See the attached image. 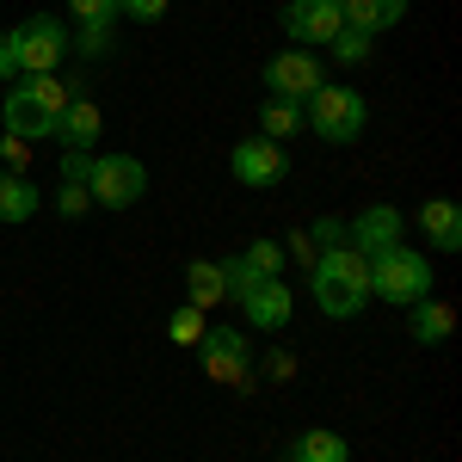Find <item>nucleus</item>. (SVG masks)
Returning <instances> with one entry per match:
<instances>
[{
  "label": "nucleus",
  "mask_w": 462,
  "mask_h": 462,
  "mask_svg": "<svg viewBox=\"0 0 462 462\" xmlns=\"http://www.w3.org/2000/svg\"><path fill=\"white\" fill-rule=\"evenodd\" d=\"M309 296H315L320 315L352 320L370 309V259L352 247H320L309 259Z\"/></svg>",
  "instance_id": "obj_1"
},
{
  "label": "nucleus",
  "mask_w": 462,
  "mask_h": 462,
  "mask_svg": "<svg viewBox=\"0 0 462 462\" xmlns=\"http://www.w3.org/2000/svg\"><path fill=\"white\" fill-rule=\"evenodd\" d=\"M74 87L62 74H25V80H13L6 87V106H0V124H6V136L13 143L32 148L37 136H56V117L69 111Z\"/></svg>",
  "instance_id": "obj_2"
},
{
  "label": "nucleus",
  "mask_w": 462,
  "mask_h": 462,
  "mask_svg": "<svg viewBox=\"0 0 462 462\" xmlns=\"http://www.w3.org/2000/svg\"><path fill=\"white\" fill-rule=\"evenodd\" d=\"M302 124L315 130L320 143H333V148H352L364 130H370V99L357 93V87H315L309 93V106H302Z\"/></svg>",
  "instance_id": "obj_3"
},
{
  "label": "nucleus",
  "mask_w": 462,
  "mask_h": 462,
  "mask_svg": "<svg viewBox=\"0 0 462 462\" xmlns=\"http://www.w3.org/2000/svg\"><path fill=\"white\" fill-rule=\"evenodd\" d=\"M370 296L376 302H394V309H413L431 296V259L420 247H389L383 259H370Z\"/></svg>",
  "instance_id": "obj_4"
},
{
  "label": "nucleus",
  "mask_w": 462,
  "mask_h": 462,
  "mask_svg": "<svg viewBox=\"0 0 462 462\" xmlns=\"http://www.w3.org/2000/svg\"><path fill=\"white\" fill-rule=\"evenodd\" d=\"M69 19L56 13H32L25 25H13V56H19V80L25 74H56L69 62Z\"/></svg>",
  "instance_id": "obj_5"
},
{
  "label": "nucleus",
  "mask_w": 462,
  "mask_h": 462,
  "mask_svg": "<svg viewBox=\"0 0 462 462\" xmlns=\"http://www.w3.org/2000/svg\"><path fill=\"white\" fill-rule=\"evenodd\" d=\"M87 198L106 204V210H130L148 198V167L136 154H93V173H87Z\"/></svg>",
  "instance_id": "obj_6"
},
{
  "label": "nucleus",
  "mask_w": 462,
  "mask_h": 462,
  "mask_svg": "<svg viewBox=\"0 0 462 462\" xmlns=\"http://www.w3.org/2000/svg\"><path fill=\"white\" fill-rule=\"evenodd\" d=\"M265 87H272V99L309 106V93H315V87H327V69H320L315 50H278V56L265 62Z\"/></svg>",
  "instance_id": "obj_7"
},
{
  "label": "nucleus",
  "mask_w": 462,
  "mask_h": 462,
  "mask_svg": "<svg viewBox=\"0 0 462 462\" xmlns=\"http://www.w3.org/2000/svg\"><path fill=\"white\" fill-rule=\"evenodd\" d=\"M198 357H204V376L210 383H247V370H253V346H247L241 327H204Z\"/></svg>",
  "instance_id": "obj_8"
},
{
  "label": "nucleus",
  "mask_w": 462,
  "mask_h": 462,
  "mask_svg": "<svg viewBox=\"0 0 462 462\" xmlns=\"http://www.w3.org/2000/svg\"><path fill=\"white\" fill-rule=\"evenodd\" d=\"M401 235H407V216L394 204H370V210H357L346 222V247L364 253V259H383L389 247H401Z\"/></svg>",
  "instance_id": "obj_9"
},
{
  "label": "nucleus",
  "mask_w": 462,
  "mask_h": 462,
  "mask_svg": "<svg viewBox=\"0 0 462 462\" xmlns=\"http://www.w3.org/2000/svg\"><path fill=\"white\" fill-rule=\"evenodd\" d=\"M228 167H235L241 185L265 191V185H284L290 179V154H284V143H272V136H247V143H235Z\"/></svg>",
  "instance_id": "obj_10"
},
{
  "label": "nucleus",
  "mask_w": 462,
  "mask_h": 462,
  "mask_svg": "<svg viewBox=\"0 0 462 462\" xmlns=\"http://www.w3.org/2000/svg\"><path fill=\"white\" fill-rule=\"evenodd\" d=\"M235 302H241V315H247L253 333H284L290 315H296V290H290L284 278H259V284L241 290Z\"/></svg>",
  "instance_id": "obj_11"
},
{
  "label": "nucleus",
  "mask_w": 462,
  "mask_h": 462,
  "mask_svg": "<svg viewBox=\"0 0 462 462\" xmlns=\"http://www.w3.org/2000/svg\"><path fill=\"white\" fill-rule=\"evenodd\" d=\"M284 32L296 37V50H320L346 32L339 0H284Z\"/></svg>",
  "instance_id": "obj_12"
},
{
  "label": "nucleus",
  "mask_w": 462,
  "mask_h": 462,
  "mask_svg": "<svg viewBox=\"0 0 462 462\" xmlns=\"http://www.w3.org/2000/svg\"><path fill=\"white\" fill-rule=\"evenodd\" d=\"M290 253L278 247V241H253L247 253H235V259H222V284H228V296H241V290H253L259 278H284Z\"/></svg>",
  "instance_id": "obj_13"
},
{
  "label": "nucleus",
  "mask_w": 462,
  "mask_h": 462,
  "mask_svg": "<svg viewBox=\"0 0 462 462\" xmlns=\"http://www.w3.org/2000/svg\"><path fill=\"white\" fill-rule=\"evenodd\" d=\"M99 136H106V111L93 106V99H80V93H74L69 111L56 117V143L74 148V154H93V143H99Z\"/></svg>",
  "instance_id": "obj_14"
},
{
  "label": "nucleus",
  "mask_w": 462,
  "mask_h": 462,
  "mask_svg": "<svg viewBox=\"0 0 462 462\" xmlns=\"http://www.w3.org/2000/svg\"><path fill=\"white\" fill-rule=\"evenodd\" d=\"M413 222H420V235H426L431 253H462V210L450 198H426Z\"/></svg>",
  "instance_id": "obj_15"
},
{
  "label": "nucleus",
  "mask_w": 462,
  "mask_h": 462,
  "mask_svg": "<svg viewBox=\"0 0 462 462\" xmlns=\"http://www.w3.org/2000/svg\"><path fill=\"white\" fill-rule=\"evenodd\" d=\"M339 19H346L352 32L383 37V32H394V25L407 19V0H339Z\"/></svg>",
  "instance_id": "obj_16"
},
{
  "label": "nucleus",
  "mask_w": 462,
  "mask_h": 462,
  "mask_svg": "<svg viewBox=\"0 0 462 462\" xmlns=\"http://www.w3.org/2000/svg\"><path fill=\"white\" fill-rule=\"evenodd\" d=\"M37 210H43V191L32 185V173H13V167H6V173H0V222L19 228V222H32Z\"/></svg>",
  "instance_id": "obj_17"
},
{
  "label": "nucleus",
  "mask_w": 462,
  "mask_h": 462,
  "mask_svg": "<svg viewBox=\"0 0 462 462\" xmlns=\"http://www.w3.org/2000/svg\"><path fill=\"white\" fill-rule=\"evenodd\" d=\"M284 462H352V444H346L339 431L315 426V431H296V438H290Z\"/></svg>",
  "instance_id": "obj_18"
},
{
  "label": "nucleus",
  "mask_w": 462,
  "mask_h": 462,
  "mask_svg": "<svg viewBox=\"0 0 462 462\" xmlns=\"http://www.w3.org/2000/svg\"><path fill=\"white\" fill-rule=\"evenodd\" d=\"M185 302H191V309H216V302H228L222 259H191V265H185Z\"/></svg>",
  "instance_id": "obj_19"
},
{
  "label": "nucleus",
  "mask_w": 462,
  "mask_h": 462,
  "mask_svg": "<svg viewBox=\"0 0 462 462\" xmlns=\"http://www.w3.org/2000/svg\"><path fill=\"white\" fill-rule=\"evenodd\" d=\"M407 333H413L420 346L438 352V346L457 333V309H450V302H438V296H426V302H413V327H407Z\"/></svg>",
  "instance_id": "obj_20"
},
{
  "label": "nucleus",
  "mask_w": 462,
  "mask_h": 462,
  "mask_svg": "<svg viewBox=\"0 0 462 462\" xmlns=\"http://www.w3.org/2000/svg\"><path fill=\"white\" fill-rule=\"evenodd\" d=\"M309 124H302V106H290V99H265L259 106V136H272V143H290V136H302Z\"/></svg>",
  "instance_id": "obj_21"
},
{
  "label": "nucleus",
  "mask_w": 462,
  "mask_h": 462,
  "mask_svg": "<svg viewBox=\"0 0 462 462\" xmlns=\"http://www.w3.org/2000/svg\"><path fill=\"white\" fill-rule=\"evenodd\" d=\"M111 50H117V25H74L69 56H80V62H106Z\"/></svg>",
  "instance_id": "obj_22"
},
{
  "label": "nucleus",
  "mask_w": 462,
  "mask_h": 462,
  "mask_svg": "<svg viewBox=\"0 0 462 462\" xmlns=\"http://www.w3.org/2000/svg\"><path fill=\"white\" fill-rule=\"evenodd\" d=\"M327 56H333L339 69H364V62L376 56V37H370V32H352V25H346V32L327 43Z\"/></svg>",
  "instance_id": "obj_23"
},
{
  "label": "nucleus",
  "mask_w": 462,
  "mask_h": 462,
  "mask_svg": "<svg viewBox=\"0 0 462 462\" xmlns=\"http://www.w3.org/2000/svg\"><path fill=\"white\" fill-rule=\"evenodd\" d=\"M167 339H173V346H198V339H204V309L179 302L173 315H167Z\"/></svg>",
  "instance_id": "obj_24"
},
{
  "label": "nucleus",
  "mask_w": 462,
  "mask_h": 462,
  "mask_svg": "<svg viewBox=\"0 0 462 462\" xmlns=\"http://www.w3.org/2000/svg\"><path fill=\"white\" fill-rule=\"evenodd\" d=\"M69 13H74V25H117L124 19L117 0H69Z\"/></svg>",
  "instance_id": "obj_25"
},
{
  "label": "nucleus",
  "mask_w": 462,
  "mask_h": 462,
  "mask_svg": "<svg viewBox=\"0 0 462 462\" xmlns=\"http://www.w3.org/2000/svg\"><path fill=\"white\" fill-rule=\"evenodd\" d=\"M309 241H315V253L320 247H346V216H320L315 228H309Z\"/></svg>",
  "instance_id": "obj_26"
},
{
  "label": "nucleus",
  "mask_w": 462,
  "mask_h": 462,
  "mask_svg": "<svg viewBox=\"0 0 462 462\" xmlns=\"http://www.w3.org/2000/svg\"><path fill=\"white\" fill-rule=\"evenodd\" d=\"M56 210H62V216H87V210H93L87 185H62V191H56Z\"/></svg>",
  "instance_id": "obj_27"
},
{
  "label": "nucleus",
  "mask_w": 462,
  "mask_h": 462,
  "mask_svg": "<svg viewBox=\"0 0 462 462\" xmlns=\"http://www.w3.org/2000/svg\"><path fill=\"white\" fill-rule=\"evenodd\" d=\"M87 173H93V154H74V148H62V185H87Z\"/></svg>",
  "instance_id": "obj_28"
},
{
  "label": "nucleus",
  "mask_w": 462,
  "mask_h": 462,
  "mask_svg": "<svg viewBox=\"0 0 462 462\" xmlns=\"http://www.w3.org/2000/svg\"><path fill=\"white\" fill-rule=\"evenodd\" d=\"M130 19H143V25H154V19H167V0H117Z\"/></svg>",
  "instance_id": "obj_29"
},
{
  "label": "nucleus",
  "mask_w": 462,
  "mask_h": 462,
  "mask_svg": "<svg viewBox=\"0 0 462 462\" xmlns=\"http://www.w3.org/2000/svg\"><path fill=\"white\" fill-rule=\"evenodd\" d=\"M19 80V56H13V32H0V87Z\"/></svg>",
  "instance_id": "obj_30"
}]
</instances>
